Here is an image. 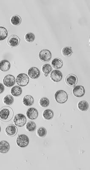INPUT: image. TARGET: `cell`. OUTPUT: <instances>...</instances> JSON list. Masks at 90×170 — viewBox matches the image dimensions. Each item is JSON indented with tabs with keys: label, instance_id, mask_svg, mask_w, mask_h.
Segmentation results:
<instances>
[{
	"label": "cell",
	"instance_id": "1",
	"mask_svg": "<svg viewBox=\"0 0 90 170\" xmlns=\"http://www.w3.org/2000/svg\"><path fill=\"white\" fill-rule=\"evenodd\" d=\"M13 116V111L10 107L5 106L0 109V120L3 122L10 121Z\"/></svg>",
	"mask_w": 90,
	"mask_h": 170
},
{
	"label": "cell",
	"instance_id": "2",
	"mask_svg": "<svg viewBox=\"0 0 90 170\" xmlns=\"http://www.w3.org/2000/svg\"><path fill=\"white\" fill-rule=\"evenodd\" d=\"M56 101L59 104L65 103L68 100V95L65 91L59 90L54 94Z\"/></svg>",
	"mask_w": 90,
	"mask_h": 170
},
{
	"label": "cell",
	"instance_id": "3",
	"mask_svg": "<svg viewBox=\"0 0 90 170\" xmlns=\"http://www.w3.org/2000/svg\"><path fill=\"white\" fill-rule=\"evenodd\" d=\"M29 143V138L25 134H21L16 139L17 145L18 147L24 148L28 146Z\"/></svg>",
	"mask_w": 90,
	"mask_h": 170
},
{
	"label": "cell",
	"instance_id": "4",
	"mask_svg": "<svg viewBox=\"0 0 90 170\" xmlns=\"http://www.w3.org/2000/svg\"><path fill=\"white\" fill-rule=\"evenodd\" d=\"M16 81L18 85L21 87H25L27 86L29 83V76L27 74L23 73L20 74L17 76Z\"/></svg>",
	"mask_w": 90,
	"mask_h": 170
},
{
	"label": "cell",
	"instance_id": "5",
	"mask_svg": "<svg viewBox=\"0 0 90 170\" xmlns=\"http://www.w3.org/2000/svg\"><path fill=\"white\" fill-rule=\"evenodd\" d=\"M13 122L15 126L19 127L24 126L27 122V118L22 113H18L15 116Z\"/></svg>",
	"mask_w": 90,
	"mask_h": 170
},
{
	"label": "cell",
	"instance_id": "6",
	"mask_svg": "<svg viewBox=\"0 0 90 170\" xmlns=\"http://www.w3.org/2000/svg\"><path fill=\"white\" fill-rule=\"evenodd\" d=\"M38 57L39 59L43 62H48L51 59L52 54L48 49H42L39 53Z\"/></svg>",
	"mask_w": 90,
	"mask_h": 170
},
{
	"label": "cell",
	"instance_id": "7",
	"mask_svg": "<svg viewBox=\"0 0 90 170\" xmlns=\"http://www.w3.org/2000/svg\"><path fill=\"white\" fill-rule=\"evenodd\" d=\"M15 76L12 75H6L3 79V85L7 87H12L15 85Z\"/></svg>",
	"mask_w": 90,
	"mask_h": 170
},
{
	"label": "cell",
	"instance_id": "8",
	"mask_svg": "<svg viewBox=\"0 0 90 170\" xmlns=\"http://www.w3.org/2000/svg\"><path fill=\"white\" fill-rule=\"evenodd\" d=\"M78 79L76 75L73 74L68 75L66 78V84L70 87H74L78 83Z\"/></svg>",
	"mask_w": 90,
	"mask_h": 170
},
{
	"label": "cell",
	"instance_id": "9",
	"mask_svg": "<svg viewBox=\"0 0 90 170\" xmlns=\"http://www.w3.org/2000/svg\"><path fill=\"white\" fill-rule=\"evenodd\" d=\"M72 93L74 96L80 98L85 95L86 90L83 86L78 85L74 87L72 90Z\"/></svg>",
	"mask_w": 90,
	"mask_h": 170
},
{
	"label": "cell",
	"instance_id": "10",
	"mask_svg": "<svg viewBox=\"0 0 90 170\" xmlns=\"http://www.w3.org/2000/svg\"><path fill=\"white\" fill-rule=\"evenodd\" d=\"M50 77L52 81L54 82H59L62 80L63 75L60 71L55 70L52 72Z\"/></svg>",
	"mask_w": 90,
	"mask_h": 170
},
{
	"label": "cell",
	"instance_id": "11",
	"mask_svg": "<svg viewBox=\"0 0 90 170\" xmlns=\"http://www.w3.org/2000/svg\"><path fill=\"white\" fill-rule=\"evenodd\" d=\"M26 115L28 119L35 120L38 117L39 113L38 110L34 107H31L27 110Z\"/></svg>",
	"mask_w": 90,
	"mask_h": 170
},
{
	"label": "cell",
	"instance_id": "12",
	"mask_svg": "<svg viewBox=\"0 0 90 170\" xmlns=\"http://www.w3.org/2000/svg\"><path fill=\"white\" fill-rule=\"evenodd\" d=\"M6 135L9 137H14L18 133V128L13 124L8 125L5 130Z\"/></svg>",
	"mask_w": 90,
	"mask_h": 170
},
{
	"label": "cell",
	"instance_id": "13",
	"mask_svg": "<svg viewBox=\"0 0 90 170\" xmlns=\"http://www.w3.org/2000/svg\"><path fill=\"white\" fill-rule=\"evenodd\" d=\"M20 42V39L18 36L15 35H11L8 38V45L11 47H15L18 46Z\"/></svg>",
	"mask_w": 90,
	"mask_h": 170
},
{
	"label": "cell",
	"instance_id": "14",
	"mask_svg": "<svg viewBox=\"0 0 90 170\" xmlns=\"http://www.w3.org/2000/svg\"><path fill=\"white\" fill-rule=\"evenodd\" d=\"M28 74L31 78L37 79L41 75V73L38 68L36 67H32L28 71Z\"/></svg>",
	"mask_w": 90,
	"mask_h": 170
},
{
	"label": "cell",
	"instance_id": "15",
	"mask_svg": "<svg viewBox=\"0 0 90 170\" xmlns=\"http://www.w3.org/2000/svg\"><path fill=\"white\" fill-rule=\"evenodd\" d=\"M10 146L9 143L5 140L0 142V153H6L10 150Z\"/></svg>",
	"mask_w": 90,
	"mask_h": 170
},
{
	"label": "cell",
	"instance_id": "16",
	"mask_svg": "<svg viewBox=\"0 0 90 170\" xmlns=\"http://www.w3.org/2000/svg\"><path fill=\"white\" fill-rule=\"evenodd\" d=\"M34 98L32 95H26L22 99V102L23 104L26 106H32L34 103Z\"/></svg>",
	"mask_w": 90,
	"mask_h": 170
},
{
	"label": "cell",
	"instance_id": "17",
	"mask_svg": "<svg viewBox=\"0 0 90 170\" xmlns=\"http://www.w3.org/2000/svg\"><path fill=\"white\" fill-rule=\"evenodd\" d=\"M10 68V63L8 60H3L0 61V70L2 71H8Z\"/></svg>",
	"mask_w": 90,
	"mask_h": 170
},
{
	"label": "cell",
	"instance_id": "18",
	"mask_svg": "<svg viewBox=\"0 0 90 170\" xmlns=\"http://www.w3.org/2000/svg\"><path fill=\"white\" fill-rule=\"evenodd\" d=\"M51 65L53 68L55 69H60L63 66V62L61 59L56 58L52 60Z\"/></svg>",
	"mask_w": 90,
	"mask_h": 170
},
{
	"label": "cell",
	"instance_id": "19",
	"mask_svg": "<svg viewBox=\"0 0 90 170\" xmlns=\"http://www.w3.org/2000/svg\"><path fill=\"white\" fill-rule=\"evenodd\" d=\"M22 93V89L21 87L18 86H14L11 89V94L14 96H20Z\"/></svg>",
	"mask_w": 90,
	"mask_h": 170
},
{
	"label": "cell",
	"instance_id": "20",
	"mask_svg": "<svg viewBox=\"0 0 90 170\" xmlns=\"http://www.w3.org/2000/svg\"><path fill=\"white\" fill-rule=\"evenodd\" d=\"M54 113L53 111L51 109H47L42 113V117L46 120H50L54 117Z\"/></svg>",
	"mask_w": 90,
	"mask_h": 170
},
{
	"label": "cell",
	"instance_id": "21",
	"mask_svg": "<svg viewBox=\"0 0 90 170\" xmlns=\"http://www.w3.org/2000/svg\"><path fill=\"white\" fill-rule=\"evenodd\" d=\"M78 107L80 111H86L88 109L89 104L86 101L82 100L78 103Z\"/></svg>",
	"mask_w": 90,
	"mask_h": 170
},
{
	"label": "cell",
	"instance_id": "22",
	"mask_svg": "<svg viewBox=\"0 0 90 170\" xmlns=\"http://www.w3.org/2000/svg\"><path fill=\"white\" fill-rule=\"evenodd\" d=\"M10 22L13 25L18 26L21 23V18L18 15H13L10 19Z\"/></svg>",
	"mask_w": 90,
	"mask_h": 170
},
{
	"label": "cell",
	"instance_id": "23",
	"mask_svg": "<svg viewBox=\"0 0 90 170\" xmlns=\"http://www.w3.org/2000/svg\"><path fill=\"white\" fill-rule=\"evenodd\" d=\"M3 101L4 104L7 106H11L14 103V99L12 95H8L3 98Z\"/></svg>",
	"mask_w": 90,
	"mask_h": 170
},
{
	"label": "cell",
	"instance_id": "24",
	"mask_svg": "<svg viewBox=\"0 0 90 170\" xmlns=\"http://www.w3.org/2000/svg\"><path fill=\"white\" fill-rule=\"evenodd\" d=\"M26 129L29 132H33L36 130V125L33 121H30L27 123L25 126Z\"/></svg>",
	"mask_w": 90,
	"mask_h": 170
},
{
	"label": "cell",
	"instance_id": "25",
	"mask_svg": "<svg viewBox=\"0 0 90 170\" xmlns=\"http://www.w3.org/2000/svg\"><path fill=\"white\" fill-rule=\"evenodd\" d=\"M61 53L63 56L69 57L73 54V50L71 47H66L62 49Z\"/></svg>",
	"mask_w": 90,
	"mask_h": 170
},
{
	"label": "cell",
	"instance_id": "26",
	"mask_svg": "<svg viewBox=\"0 0 90 170\" xmlns=\"http://www.w3.org/2000/svg\"><path fill=\"white\" fill-rule=\"evenodd\" d=\"M8 36V31L6 28L0 27V41L5 40Z\"/></svg>",
	"mask_w": 90,
	"mask_h": 170
},
{
	"label": "cell",
	"instance_id": "27",
	"mask_svg": "<svg viewBox=\"0 0 90 170\" xmlns=\"http://www.w3.org/2000/svg\"><path fill=\"white\" fill-rule=\"evenodd\" d=\"M41 70L43 74L48 75L51 72L52 70V68L50 64H46L43 65L41 68Z\"/></svg>",
	"mask_w": 90,
	"mask_h": 170
},
{
	"label": "cell",
	"instance_id": "28",
	"mask_svg": "<svg viewBox=\"0 0 90 170\" xmlns=\"http://www.w3.org/2000/svg\"><path fill=\"white\" fill-rule=\"evenodd\" d=\"M39 105L42 107H48L49 105V100L46 97L42 98L39 100Z\"/></svg>",
	"mask_w": 90,
	"mask_h": 170
},
{
	"label": "cell",
	"instance_id": "29",
	"mask_svg": "<svg viewBox=\"0 0 90 170\" xmlns=\"http://www.w3.org/2000/svg\"><path fill=\"white\" fill-rule=\"evenodd\" d=\"M37 135L39 137H44L47 134V131L44 127H40L37 130L36 132Z\"/></svg>",
	"mask_w": 90,
	"mask_h": 170
},
{
	"label": "cell",
	"instance_id": "30",
	"mask_svg": "<svg viewBox=\"0 0 90 170\" xmlns=\"http://www.w3.org/2000/svg\"><path fill=\"white\" fill-rule=\"evenodd\" d=\"M25 39L26 42L29 43L34 42L35 39V34L32 33H28L25 36Z\"/></svg>",
	"mask_w": 90,
	"mask_h": 170
},
{
	"label": "cell",
	"instance_id": "31",
	"mask_svg": "<svg viewBox=\"0 0 90 170\" xmlns=\"http://www.w3.org/2000/svg\"><path fill=\"white\" fill-rule=\"evenodd\" d=\"M5 87L2 83H0V94H2L4 91Z\"/></svg>",
	"mask_w": 90,
	"mask_h": 170
},
{
	"label": "cell",
	"instance_id": "32",
	"mask_svg": "<svg viewBox=\"0 0 90 170\" xmlns=\"http://www.w3.org/2000/svg\"><path fill=\"white\" fill-rule=\"evenodd\" d=\"M1 126H0V133H1Z\"/></svg>",
	"mask_w": 90,
	"mask_h": 170
}]
</instances>
